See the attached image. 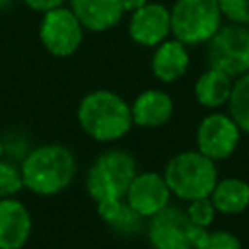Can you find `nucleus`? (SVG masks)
I'll use <instances>...</instances> for the list:
<instances>
[{"label":"nucleus","mask_w":249,"mask_h":249,"mask_svg":"<svg viewBox=\"0 0 249 249\" xmlns=\"http://www.w3.org/2000/svg\"><path fill=\"white\" fill-rule=\"evenodd\" d=\"M76 119L82 132L101 144L124 138L134 124L130 103H126L117 91L103 88L88 91L78 101Z\"/></svg>","instance_id":"f03ea898"},{"label":"nucleus","mask_w":249,"mask_h":249,"mask_svg":"<svg viewBox=\"0 0 249 249\" xmlns=\"http://www.w3.org/2000/svg\"><path fill=\"white\" fill-rule=\"evenodd\" d=\"M136 173L138 163L128 150L109 148L101 152L88 167L84 179L86 193L95 204L103 200L124 198Z\"/></svg>","instance_id":"7ed1b4c3"},{"label":"nucleus","mask_w":249,"mask_h":249,"mask_svg":"<svg viewBox=\"0 0 249 249\" xmlns=\"http://www.w3.org/2000/svg\"><path fill=\"white\" fill-rule=\"evenodd\" d=\"M84 27L68 4L41 14L37 35L43 49L54 58L72 56L84 41Z\"/></svg>","instance_id":"0eeeda50"},{"label":"nucleus","mask_w":249,"mask_h":249,"mask_svg":"<svg viewBox=\"0 0 249 249\" xmlns=\"http://www.w3.org/2000/svg\"><path fill=\"white\" fill-rule=\"evenodd\" d=\"M21 191H25V185H23L19 163L8 158H2L0 160V198L19 196Z\"/></svg>","instance_id":"aec40b11"},{"label":"nucleus","mask_w":249,"mask_h":249,"mask_svg":"<svg viewBox=\"0 0 249 249\" xmlns=\"http://www.w3.org/2000/svg\"><path fill=\"white\" fill-rule=\"evenodd\" d=\"M218 6L228 21L249 25V0H218Z\"/></svg>","instance_id":"b1692460"},{"label":"nucleus","mask_w":249,"mask_h":249,"mask_svg":"<svg viewBox=\"0 0 249 249\" xmlns=\"http://www.w3.org/2000/svg\"><path fill=\"white\" fill-rule=\"evenodd\" d=\"M185 212H187V218L198 226V228H208L212 226V222L216 220V208L210 200V196H204V198H195V200H189L187 206H185Z\"/></svg>","instance_id":"5701e85b"},{"label":"nucleus","mask_w":249,"mask_h":249,"mask_svg":"<svg viewBox=\"0 0 249 249\" xmlns=\"http://www.w3.org/2000/svg\"><path fill=\"white\" fill-rule=\"evenodd\" d=\"M33 233V216L19 196L0 198V249H23Z\"/></svg>","instance_id":"f8f14e48"},{"label":"nucleus","mask_w":249,"mask_h":249,"mask_svg":"<svg viewBox=\"0 0 249 249\" xmlns=\"http://www.w3.org/2000/svg\"><path fill=\"white\" fill-rule=\"evenodd\" d=\"M2 144H4V158L12 160V161H18V163L33 148L27 132L21 130V128H8L2 134Z\"/></svg>","instance_id":"4be33fe9"},{"label":"nucleus","mask_w":249,"mask_h":249,"mask_svg":"<svg viewBox=\"0 0 249 249\" xmlns=\"http://www.w3.org/2000/svg\"><path fill=\"white\" fill-rule=\"evenodd\" d=\"M25 191L35 196H56L66 191L76 173L78 161L74 152L60 142L33 146L19 161Z\"/></svg>","instance_id":"f257e3e1"},{"label":"nucleus","mask_w":249,"mask_h":249,"mask_svg":"<svg viewBox=\"0 0 249 249\" xmlns=\"http://www.w3.org/2000/svg\"><path fill=\"white\" fill-rule=\"evenodd\" d=\"M231 88H233L231 76H228L222 70L208 68L196 78L193 91H195V99L198 105L206 109H218L222 105H228Z\"/></svg>","instance_id":"f3484780"},{"label":"nucleus","mask_w":249,"mask_h":249,"mask_svg":"<svg viewBox=\"0 0 249 249\" xmlns=\"http://www.w3.org/2000/svg\"><path fill=\"white\" fill-rule=\"evenodd\" d=\"M4 158V144H2V134H0V160Z\"/></svg>","instance_id":"cd10ccee"},{"label":"nucleus","mask_w":249,"mask_h":249,"mask_svg":"<svg viewBox=\"0 0 249 249\" xmlns=\"http://www.w3.org/2000/svg\"><path fill=\"white\" fill-rule=\"evenodd\" d=\"M202 228L195 226L185 208L167 204L146 220V237L152 249H193Z\"/></svg>","instance_id":"6e6552de"},{"label":"nucleus","mask_w":249,"mask_h":249,"mask_svg":"<svg viewBox=\"0 0 249 249\" xmlns=\"http://www.w3.org/2000/svg\"><path fill=\"white\" fill-rule=\"evenodd\" d=\"M171 10V37L187 47L206 45L224 25L218 0H175Z\"/></svg>","instance_id":"39448f33"},{"label":"nucleus","mask_w":249,"mask_h":249,"mask_svg":"<svg viewBox=\"0 0 249 249\" xmlns=\"http://www.w3.org/2000/svg\"><path fill=\"white\" fill-rule=\"evenodd\" d=\"M208 68H216L233 80L249 72V25L224 23L206 43Z\"/></svg>","instance_id":"423d86ee"},{"label":"nucleus","mask_w":249,"mask_h":249,"mask_svg":"<svg viewBox=\"0 0 249 249\" xmlns=\"http://www.w3.org/2000/svg\"><path fill=\"white\" fill-rule=\"evenodd\" d=\"M132 123L142 128H158L173 115V99L163 89H144L130 103Z\"/></svg>","instance_id":"4468645a"},{"label":"nucleus","mask_w":249,"mask_h":249,"mask_svg":"<svg viewBox=\"0 0 249 249\" xmlns=\"http://www.w3.org/2000/svg\"><path fill=\"white\" fill-rule=\"evenodd\" d=\"M171 191L165 183L163 173L138 171L124 195V200L144 218H152L167 204H171Z\"/></svg>","instance_id":"9b49d317"},{"label":"nucleus","mask_w":249,"mask_h":249,"mask_svg":"<svg viewBox=\"0 0 249 249\" xmlns=\"http://www.w3.org/2000/svg\"><path fill=\"white\" fill-rule=\"evenodd\" d=\"M193 249H241V241L231 231L202 228Z\"/></svg>","instance_id":"412c9836"},{"label":"nucleus","mask_w":249,"mask_h":249,"mask_svg":"<svg viewBox=\"0 0 249 249\" xmlns=\"http://www.w3.org/2000/svg\"><path fill=\"white\" fill-rule=\"evenodd\" d=\"M97 216L119 235L123 237H132L138 235L146 224L144 218L124 200V198H115V200H103L95 204Z\"/></svg>","instance_id":"dca6fc26"},{"label":"nucleus","mask_w":249,"mask_h":249,"mask_svg":"<svg viewBox=\"0 0 249 249\" xmlns=\"http://www.w3.org/2000/svg\"><path fill=\"white\" fill-rule=\"evenodd\" d=\"M14 2H16V0H0V14L6 12V10H10V8L14 6Z\"/></svg>","instance_id":"bb28decb"},{"label":"nucleus","mask_w":249,"mask_h":249,"mask_svg":"<svg viewBox=\"0 0 249 249\" xmlns=\"http://www.w3.org/2000/svg\"><path fill=\"white\" fill-rule=\"evenodd\" d=\"M241 138V130L235 121L226 113H210L206 115L195 132V144L200 154L210 158L212 161L228 160Z\"/></svg>","instance_id":"1a4fd4ad"},{"label":"nucleus","mask_w":249,"mask_h":249,"mask_svg":"<svg viewBox=\"0 0 249 249\" xmlns=\"http://www.w3.org/2000/svg\"><path fill=\"white\" fill-rule=\"evenodd\" d=\"M228 115L235 121L241 132L249 134V72L233 80L231 95L228 99Z\"/></svg>","instance_id":"6ab92c4d"},{"label":"nucleus","mask_w":249,"mask_h":249,"mask_svg":"<svg viewBox=\"0 0 249 249\" xmlns=\"http://www.w3.org/2000/svg\"><path fill=\"white\" fill-rule=\"evenodd\" d=\"M210 200L218 214L235 216L247 210L249 206V183L239 177L218 179L210 193Z\"/></svg>","instance_id":"a211bd4d"},{"label":"nucleus","mask_w":249,"mask_h":249,"mask_svg":"<svg viewBox=\"0 0 249 249\" xmlns=\"http://www.w3.org/2000/svg\"><path fill=\"white\" fill-rule=\"evenodd\" d=\"M165 183L173 196L179 200H195L210 196L218 183L216 161L200 154L198 150H185L169 158L163 169Z\"/></svg>","instance_id":"20e7f679"},{"label":"nucleus","mask_w":249,"mask_h":249,"mask_svg":"<svg viewBox=\"0 0 249 249\" xmlns=\"http://www.w3.org/2000/svg\"><path fill=\"white\" fill-rule=\"evenodd\" d=\"M171 35V10L161 2H148L128 18V37L146 49H154Z\"/></svg>","instance_id":"9d476101"},{"label":"nucleus","mask_w":249,"mask_h":249,"mask_svg":"<svg viewBox=\"0 0 249 249\" xmlns=\"http://www.w3.org/2000/svg\"><path fill=\"white\" fill-rule=\"evenodd\" d=\"M119 2H121V6H123L124 12L132 14V12H136L138 8H142L144 4H148L150 0H119Z\"/></svg>","instance_id":"a878e982"},{"label":"nucleus","mask_w":249,"mask_h":249,"mask_svg":"<svg viewBox=\"0 0 249 249\" xmlns=\"http://www.w3.org/2000/svg\"><path fill=\"white\" fill-rule=\"evenodd\" d=\"M68 8L91 33H103L117 27L124 16L119 0H68Z\"/></svg>","instance_id":"ddd939ff"},{"label":"nucleus","mask_w":249,"mask_h":249,"mask_svg":"<svg viewBox=\"0 0 249 249\" xmlns=\"http://www.w3.org/2000/svg\"><path fill=\"white\" fill-rule=\"evenodd\" d=\"M25 8H29L31 12H37V14H45L53 8H58V6H64L68 0H21Z\"/></svg>","instance_id":"393cba45"},{"label":"nucleus","mask_w":249,"mask_h":249,"mask_svg":"<svg viewBox=\"0 0 249 249\" xmlns=\"http://www.w3.org/2000/svg\"><path fill=\"white\" fill-rule=\"evenodd\" d=\"M189 47L183 45L177 39H165L158 47H154L152 58H150V70L156 76V80L163 84L177 82L181 76H185L189 68Z\"/></svg>","instance_id":"2eb2a0df"}]
</instances>
